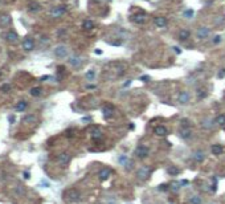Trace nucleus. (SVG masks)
<instances>
[{
  "instance_id": "obj_34",
  "label": "nucleus",
  "mask_w": 225,
  "mask_h": 204,
  "mask_svg": "<svg viewBox=\"0 0 225 204\" xmlns=\"http://www.w3.org/2000/svg\"><path fill=\"white\" fill-rule=\"evenodd\" d=\"M204 97H207V93H201V90H199V93H197V98H199V99H201V98H204Z\"/></svg>"
},
{
  "instance_id": "obj_4",
  "label": "nucleus",
  "mask_w": 225,
  "mask_h": 204,
  "mask_svg": "<svg viewBox=\"0 0 225 204\" xmlns=\"http://www.w3.org/2000/svg\"><path fill=\"white\" fill-rule=\"evenodd\" d=\"M65 12H66V7L65 6H57V7L52 8L50 16H52V17H54V19H58V17H61L62 15H65Z\"/></svg>"
},
{
  "instance_id": "obj_10",
  "label": "nucleus",
  "mask_w": 225,
  "mask_h": 204,
  "mask_svg": "<svg viewBox=\"0 0 225 204\" xmlns=\"http://www.w3.org/2000/svg\"><path fill=\"white\" fill-rule=\"evenodd\" d=\"M57 162L60 163V165H62V166H66L68 163L70 162V155H69V154H66V153L60 154L58 157H57Z\"/></svg>"
},
{
  "instance_id": "obj_5",
  "label": "nucleus",
  "mask_w": 225,
  "mask_h": 204,
  "mask_svg": "<svg viewBox=\"0 0 225 204\" xmlns=\"http://www.w3.org/2000/svg\"><path fill=\"white\" fill-rule=\"evenodd\" d=\"M3 37H4V40H6L7 43H9V44H16L19 41V35L16 33V32H13V31H8L7 33L3 35Z\"/></svg>"
},
{
  "instance_id": "obj_14",
  "label": "nucleus",
  "mask_w": 225,
  "mask_h": 204,
  "mask_svg": "<svg viewBox=\"0 0 225 204\" xmlns=\"http://www.w3.org/2000/svg\"><path fill=\"white\" fill-rule=\"evenodd\" d=\"M131 21L135 23V24H143L144 21H146V15H144V13L132 15V16H131Z\"/></svg>"
},
{
  "instance_id": "obj_22",
  "label": "nucleus",
  "mask_w": 225,
  "mask_h": 204,
  "mask_svg": "<svg viewBox=\"0 0 225 204\" xmlns=\"http://www.w3.org/2000/svg\"><path fill=\"white\" fill-rule=\"evenodd\" d=\"M85 77H86L87 81H94V80H95V70L94 69L87 70L86 74H85Z\"/></svg>"
},
{
  "instance_id": "obj_28",
  "label": "nucleus",
  "mask_w": 225,
  "mask_h": 204,
  "mask_svg": "<svg viewBox=\"0 0 225 204\" xmlns=\"http://www.w3.org/2000/svg\"><path fill=\"white\" fill-rule=\"evenodd\" d=\"M170 187H171V190L174 191V192H178V191L180 190V187H182V183L180 182H172L170 184Z\"/></svg>"
},
{
  "instance_id": "obj_36",
  "label": "nucleus",
  "mask_w": 225,
  "mask_h": 204,
  "mask_svg": "<svg viewBox=\"0 0 225 204\" xmlns=\"http://www.w3.org/2000/svg\"><path fill=\"white\" fill-rule=\"evenodd\" d=\"M220 41H221V36H216L215 40H213V43H215V44H219Z\"/></svg>"
},
{
  "instance_id": "obj_9",
  "label": "nucleus",
  "mask_w": 225,
  "mask_h": 204,
  "mask_svg": "<svg viewBox=\"0 0 225 204\" xmlns=\"http://www.w3.org/2000/svg\"><path fill=\"white\" fill-rule=\"evenodd\" d=\"M209 36V28L208 27H200L197 32H196V37L199 40H203V39H207Z\"/></svg>"
},
{
  "instance_id": "obj_18",
  "label": "nucleus",
  "mask_w": 225,
  "mask_h": 204,
  "mask_svg": "<svg viewBox=\"0 0 225 204\" xmlns=\"http://www.w3.org/2000/svg\"><path fill=\"white\" fill-rule=\"evenodd\" d=\"M179 102L182 103V105H187V103L190 102V94H188L187 91H182V93L179 94Z\"/></svg>"
},
{
  "instance_id": "obj_1",
  "label": "nucleus",
  "mask_w": 225,
  "mask_h": 204,
  "mask_svg": "<svg viewBox=\"0 0 225 204\" xmlns=\"http://www.w3.org/2000/svg\"><path fill=\"white\" fill-rule=\"evenodd\" d=\"M62 198H64V202H66V203H77L81 200V194L76 188H69L64 192Z\"/></svg>"
},
{
  "instance_id": "obj_3",
  "label": "nucleus",
  "mask_w": 225,
  "mask_h": 204,
  "mask_svg": "<svg viewBox=\"0 0 225 204\" xmlns=\"http://www.w3.org/2000/svg\"><path fill=\"white\" fill-rule=\"evenodd\" d=\"M134 154H135L139 159H146V158L148 157V154H150V150H148V147H147V146L140 145V146L136 147V150H135V153H134Z\"/></svg>"
},
{
  "instance_id": "obj_12",
  "label": "nucleus",
  "mask_w": 225,
  "mask_h": 204,
  "mask_svg": "<svg viewBox=\"0 0 225 204\" xmlns=\"http://www.w3.org/2000/svg\"><path fill=\"white\" fill-rule=\"evenodd\" d=\"M69 64L74 68H79L82 65V58L79 57V56H72L69 58Z\"/></svg>"
},
{
  "instance_id": "obj_7",
  "label": "nucleus",
  "mask_w": 225,
  "mask_h": 204,
  "mask_svg": "<svg viewBox=\"0 0 225 204\" xmlns=\"http://www.w3.org/2000/svg\"><path fill=\"white\" fill-rule=\"evenodd\" d=\"M11 24H12L11 15H8V13H0V27L6 28V27H9Z\"/></svg>"
},
{
  "instance_id": "obj_26",
  "label": "nucleus",
  "mask_w": 225,
  "mask_h": 204,
  "mask_svg": "<svg viewBox=\"0 0 225 204\" xmlns=\"http://www.w3.org/2000/svg\"><path fill=\"white\" fill-rule=\"evenodd\" d=\"M29 93H31V95H33V97H39V95H41L42 89L41 87H32Z\"/></svg>"
},
{
  "instance_id": "obj_23",
  "label": "nucleus",
  "mask_w": 225,
  "mask_h": 204,
  "mask_svg": "<svg viewBox=\"0 0 225 204\" xmlns=\"http://www.w3.org/2000/svg\"><path fill=\"white\" fill-rule=\"evenodd\" d=\"M167 172L171 175V176H176L179 172H180V170L178 169V167H175V166H171V167H168L167 169Z\"/></svg>"
},
{
  "instance_id": "obj_39",
  "label": "nucleus",
  "mask_w": 225,
  "mask_h": 204,
  "mask_svg": "<svg viewBox=\"0 0 225 204\" xmlns=\"http://www.w3.org/2000/svg\"><path fill=\"white\" fill-rule=\"evenodd\" d=\"M174 49H175V52H176V53H180V50H179V48H176V46H175V48H174Z\"/></svg>"
},
{
  "instance_id": "obj_31",
  "label": "nucleus",
  "mask_w": 225,
  "mask_h": 204,
  "mask_svg": "<svg viewBox=\"0 0 225 204\" xmlns=\"http://www.w3.org/2000/svg\"><path fill=\"white\" fill-rule=\"evenodd\" d=\"M28 9H29L31 12H39L40 9H41V7H40V4H31Z\"/></svg>"
},
{
  "instance_id": "obj_15",
  "label": "nucleus",
  "mask_w": 225,
  "mask_h": 204,
  "mask_svg": "<svg viewBox=\"0 0 225 204\" xmlns=\"http://www.w3.org/2000/svg\"><path fill=\"white\" fill-rule=\"evenodd\" d=\"M154 133H155V135H158V137H166L168 134V130L164 126H156L154 129Z\"/></svg>"
},
{
  "instance_id": "obj_37",
  "label": "nucleus",
  "mask_w": 225,
  "mask_h": 204,
  "mask_svg": "<svg viewBox=\"0 0 225 204\" xmlns=\"http://www.w3.org/2000/svg\"><path fill=\"white\" fill-rule=\"evenodd\" d=\"M140 80H142L143 82H148L150 81V77H148V76H143V77H140Z\"/></svg>"
},
{
  "instance_id": "obj_8",
  "label": "nucleus",
  "mask_w": 225,
  "mask_h": 204,
  "mask_svg": "<svg viewBox=\"0 0 225 204\" xmlns=\"http://www.w3.org/2000/svg\"><path fill=\"white\" fill-rule=\"evenodd\" d=\"M23 49L27 50V52L33 50L35 49V41H33V39H32V37L24 39V41H23Z\"/></svg>"
},
{
  "instance_id": "obj_6",
  "label": "nucleus",
  "mask_w": 225,
  "mask_h": 204,
  "mask_svg": "<svg viewBox=\"0 0 225 204\" xmlns=\"http://www.w3.org/2000/svg\"><path fill=\"white\" fill-rule=\"evenodd\" d=\"M54 56L57 58H65L68 56V48L65 45H58L54 48Z\"/></svg>"
},
{
  "instance_id": "obj_13",
  "label": "nucleus",
  "mask_w": 225,
  "mask_h": 204,
  "mask_svg": "<svg viewBox=\"0 0 225 204\" xmlns=\"http://www.w3.org/2000/svg\"><path fill=\"white\" fill-rule=\"evenodd\" d=\"M111 175V169H107V167H103V169L99 171L98 176L101 180H106V179H109V176Z\"/></svg>"
},
{
  "instance_id": "obj_24",
  "label": "nucleus",
  "mask_w": 225,
  "mask_h": 204,
  "mask_svg": "<svg viewBox=\"0 0 225 204\" xmlns=\"http://www.w3.org/2000/svg\"><path fill=\"white\" fill-rule=\"evenodd\" d=\"M190 39V32L187 29H183L182 32L179 33V40H182V41H186V40Z\"/></svg>"
},
{
  "instance_id": "obj_38",
  "label": "nucleus",
  "mask_w": 225,
  "mask_h": 204,
  "mask_svg": "<svg viewBox=\"0 0 225 204\" xmlns=\"http://www.w3.org/2000/svg\"><path fill=\"white\" fill-rule=\"evenodd\" d=\"M224 76H225V69H223V70H221V72H220V73H219V77H220V78H223Z\"/></svg>"
},
{
  "instance_id": "obj_30",
  "label": "nucleus",
  "mask_w": 225,
  "mask_h": 204,
  "mask_svg": "<svg viewBox=\"0 0 225 204\" xmlns=\"http://www.w3.org/2000/svg\"><path fill=\"white\" fill-rule=\"evenodd\" d=\"M190 203L191 204H203V200H201V198H199V196H192L190 199Z\"/></svg>"
},
{
  "instance_id": "obj_25",
  "label": "nucleus",
  "mask_w": 225,
  "mask_h": 204,
  "mask_svg": "<svg viewBox=\"0 0 225 204\" xmlns=\"http://www.w3.org/2000/svg\"><path fill=\"white\" fill-rule=\"evenodd\" d=\"M82 27H83V29L90 31V29H93V28H94V23L91 21V20H85V21L82 23Z\"/></svg>"
},
{
  "instance_id": "obj_32",
  "label": "nucleus",
  "mask_w": 225,
  "mask_h": 204,
  "mask_svg": "<svg viewBox=\"0 0 225 204\" xmlns=\"http://www.w3.org/2000/svg\"><path fill=\"white\" fill-rule=\"evenodd\" d=\"M192 16H194V11H192V9H187L186 12H184V17H187V19H191Z\"/></svg>"
},
{
  "instance_id": "obj_19",
  "label": "nucleus",
  "mask_w": 225,
  "mask_h": 204,
  "mask_svg": "<svg viewBox=\"0 0 225 204\" xmlns=\"http://www.w3.org/2000/svg\"><path fill=\"white\" fill-rule=\"evenodd\" d=\"M192 158H194L197 163H201V162L204 161V158H205V157H204V153H203V151H201V150H199V151H196V153H195L194 155H192Z\"/></svg>"
},
{
  "instance_id": "obj_2",
  "label": "nucleus",
  "mask_w": 225,
  "mask_h": 204,
  "mask_svg": "<svg viewBox=\"0 0 225 204\" xmlns=\"http://www.w3.org/2000/svg\"><path fill=\"white\" fill-rule=\"evenodd\" d=\"M150 167L147 166H142L139 167L138 171H136V176H138L139 180H146V179H148V176H150Z\"/></svg>"
},
{
  "instance_id": "obj_33",
  "label": "nucleus",
  "mask_w": 225,
  "mask_h": 204,
  "mask_svg": "<svg viewBox=\"0 0 225 204\" xmlns=\"http://www.w3.org/2000/svg\"><path fill=\"white\" fill-rule=\"evenodd\" d=\"M158 190H159V191H167V190H168V184H162V186H159Z\"/></svg>"
},
{
  "instance_id": "obj_21",
  "label": "nucleus",
  "mask_w": 225,
  "mask_h": 204,
  "mask_svg": "<svg viewBox=\"0 0 225 204\" xmlns=\"http://www.w3.org/2000/svg\"><path fill=\"white\" fill-rule=\"evenodd\" d=\"M224 151V147L221 145H213L212 146V154L213 155H221Z\"/></svg>"
},
{
  "instance_id": "obj_20",
  "label": "nucleus",
  "mask_w": 225,
  "mask_h": 204,
  "mask_svg": "<svg viewBox=\"0 0 225 204\" xmlns=\"http://www.w3.org/2000/svg\"><path fill=\"white\" fill-rule=\"evenodd\" d=\"M91 137H93L94 141H99L102 138V131L98 129V127H94L93 131H91Z\"/></svg>"
},
{
  "instance_id": "obj_35",
  "label": "nucleus",
  "mask_w": 225,
  "mask_h": 204,
  "mask_svg": "<svg viewBox=\"0 0 225 204\" xmlns=\"http://www.w3.org/2000/svg\"><path fill=\"white\" fill-rule=\"evenodd\" d=\"M9 89H11V86H9V85H4V86L2 87V91H4V93H6V91H8Z\"/></svg>"
},
{
  "instance_id": "obj_17",
  "label": "nucleus",
  "mask_w": 225,
  "mask_h": 204,
  "mask_svg": "<svg viewBox=\"0 0 225 204\" xmlns=\"http://www.w3.org/2000/svg\"><path fill=\"white\" fill-rule=\"evenodd\" d=\"M154 23H155V25L158 27V28H164L167 25V19L166 17H160V16H158V17H155L154 19Z\"/></svg>"
},
{
  "instance_id": "obj_16",
  "label": "nucleus",
  "mask_w": 225,
  "mask_h": 204,
  "mask_svg": "<svg viewBox=\"0 0 225 204\" xmlns=\"http://www.w3.org/2000/svg\"><path fill=\"white\" fill-rule=\"evenodd\" d=\"M103 115H105V118H110L112 117V114H114V106L112 105H106L103 107Z\"/></svg>"
},
{
  "instance_id": "obj_29",
  "label": "nucleus",
  "mask_w": 225,
  "mask_h": 204,
  "mask_svg": "<svg viewBox=\"0 0 225 204\" xmlns=\"http://www.w3.org/2000/svg\"><path fill=\"white\" fill-rule=\"evenodd\" d=\"M216 123H217L219 126H224V125H225V115H224V114L219 115V117L216 118Z\"/></svg>"
},
{
  "instance_id": "obj_27",
  "label": "nucleus",
  "mask_w": 225,
  "mask_h": 204,
  "mask_svg": "<svg viewBox=\"0 0 225 204\" xmlns=\"http://www.w3.org/2000/svg\"><path fill=\"white\" fill-rule=\"evenodd\" d=\"M27 105H28V103L25 101H20V102H17V105H16V110H17V111H24L27 109Z\"/></svg>"
},
{
  "instance_id": "obj_11",
  "label": "nucleus",
  "mask_w": 225,
  "mask_h": 204,
  "mask_svg": "<svg viewBox=\"0 0 225 204\" xmlns=\"http://www.w3.org/2000/svg\"><path fill=\"white\" fill-rule=\"evenodd\" d=\"M191 134H192L191 126H182V129H180V137L183 139H188L191 137Z\"/></svg>"
}]
</instances>
